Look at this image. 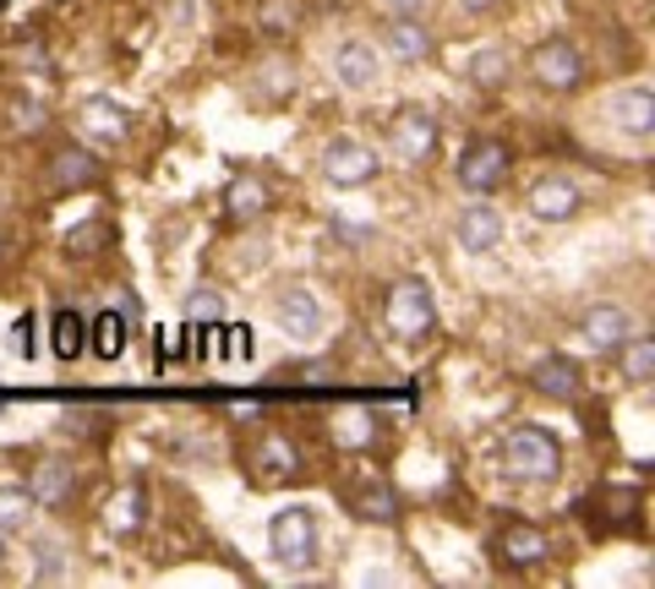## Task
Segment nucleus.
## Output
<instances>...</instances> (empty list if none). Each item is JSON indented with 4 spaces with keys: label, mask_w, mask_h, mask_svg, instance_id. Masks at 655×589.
<instances>
[{
    "label": "nucleus",
    "mask_w": 655,
    "mask_h": 589,
    "mask_svg": "<svg viewBox=\"0 0 655 589\" xmlns=\"http://www.w3.org/2000/svg\"><path fill=\"white\" fill-rule=\"evenodd\" d=\"M273 317H279V328H284L289 339H317V333H322V300H317L306 284H289V290H279V300H273Z\"/></svg>",
    "instance_id": "1a4fd4ad"
},
{
    "label": "nucleus",
    "mask_w": 655,
    "mask_h": 589,
    "mask_svg": "<svg viewBox=\"0 0 655 589\" xmlns=\"http://www.w3.org/2000/svg\"><path fill=\"white\" fill-rule=\"evenodd\" d=\"M94 426H99V420H94L88 409H72V431H94Z\"/></svg>",
    "instance_id": "c9c22d12"
},
{
    "label": "nucleus",
    "mask_w": 655,
    "mask_h": 589,
    "mask_svg": "<svg viewBox=\"0 0 655 589\" xmlns=\"http://www.w3.org/2000/svg\"><path fill=\"white\" fill-rule=\"evenodd\" d=\"M12 115H17V132H39V126L50 121L39 99H17V105H12Z\"/></svg>",
    "instance_id": "2f4dec72"
},
{
    "label": "nucleus",
    "mask_w": 655,
    "mask_h": 589,
    "mask_svg": "<svg viewBox=\"0 0 655 589\" xmlns=\"http://www.w3.org/2000/svg\"><path fill=\"white\" fill-rule=\"evenodd\" d=\"M617 355H622V377H628L633 388H644V382L655 377V339H644V333H628V339L617 344Z\"/></svg>",
    "instance_id": "4be33fe9"
},
{
    "label": "nucleus",
    "mask_w": 655,
    "mask_h": 589,
    "mask_svg": "<svg viewBox=\"0 0 655 589\" xmlns=\"http://www.w3.org/2000/svg\"><path fill=\"white\" fill-rule=\"evenodd\" d=\"M372 437H378V420H372L361 404H350V409L334 415V442H339V447H367Z\"/></svg>",
    "instance_id": "a878e982"
},
{
    "label": "nucleus",
    "mask_w": 655,
    "mask_h": 589,
    "mask_svg": "<svg viewBox=\"0 0 655 589\" xmlns=\"http://www.w3.org/2000/svg\"><path fill=\"white\" fill-rule=\"evenodd\" d=\"M34 556H39V562H34V578H50V584H55V578L66 573V562H61V545H55V540H50V545H39Z\"/></svg>",
    "instance_id": "7c9ffc66"
},
{
    "label": "nucleus",
    "mask_w": 655,
    "mask_h": 589,
    "mask_svg": "<svg viewBox=\"0 0 655 589\" xmlns=\"http://www.w3.org/2000/svg\"><path fill=\"white\" fill-rule=\"evenodd\" d=\"M503 464H508V475H519V480H557V469H563V442H557L546 426L524 420V426H514V431L503 437Z\"/></svg>",
    "instance_id": "f257e3e1"
},
{
    "label": "nucleus",
    "mask_w": 655,
    "mask_h": 589,
    "mask_svg": "<svg viewBox=\"0 0 655 589\" xmlns=\"http://www.w3.org/2000/svg\"><path fill=\"white\" fill-rule=\"evenodd\" d=\"M579 333H584V344H590V349H617V344L628 339V311H622V306H611V300H601V306H590V311H584Z\"/></svg>",
    "instance_id": "4468645a"
},
{
    "label": "nucleus",
    "mask_w": 655,
    "mask_h": 589,
    "mask_svg": "<svg viewBox=\"0 0 655 589\" xmlns=\"http://www.w3.org/2000/svg\"><path fill=\"white\" fill-rule=\"evenodd\" d=\"M378 170H383L378 154H372L367 143H356V137H334V143L322 148V175L334 181V186H345V192H350V186H372Z\"/></svg>",
    "instance_id": "0eeeda50"
},
{
    "label": "nucleus",
    "mask_w": 655,
    "mask_h": 589,
    "mask_svg": "<svg viewBox=\"0 0 655 589\" xmlns=\"http://www.w3.org/2000/svg\"><path fill=\"white\" fill-rule=\"evenodd\" d=\"M459 7H465V12H492L497 0H459Z\"/></svg>",
    "instance_id": "e433bc0d"
},
{
    "label": "nucleus",
    "mask_w": 655,
    "mask_h": 589,
    "mask_svg": "<svg viewBox=\"0 0 655 589\" xmlns=\"http://www.w3.org/2000/svg\"><path fill=\"white\" fill-rule=\"evenodd\" d=\"M0 7H7V0H0Z\"/></svg>",
    "instance_id": "58836bf2"
},
{
    "label": "nucleus",
    "mask_w": 655,
    "mask_h": 589,
    "mask_svg": "<svg viewBox=\"0 0 655 589\" xmlns=\"http://www.w3.org/2000/svg\"><path fill=\"white\" fill-rule=\"evenodd\" d=\"M0 257H7V241H0Z\"/></svg>",
    "instance_id": "4c0bfd02"
},
{
    "label": "nucleus",
    "mask_w": 655,
    "mask_h": 589,
    "mask_svg": "<svg viewBox=\"0 0 655 589\" xmlns=\"http://www.w3.org/2000/svg\"><path fill=\"white\" fill-rule=\"evenodd\" d=\"M334 72H339V83H345V88H372V83L383 77V61H378V50H372V45L350 39V45H339V50H334Z\"/></svg>",
    "instance_id": "ddd939ff"
},
{
    "label": "nucleus",
    "mask_w": 655,
    "mask_h": 589,
    "mask_svg": "<svg viewBox=\"0 0 655 589\" xmlns=\"http://www.w3.org/2000/svg\"><path fill=\"white\" fill-rule=\"evenodd\" d=\"M530 77L546 88V94H573L584 83V56L568 45V39H541L530 50Z\"/></svg>",
    "instance_id": "20e7f679"
},
{
    "label": "nucleus",
    "mask_w": 655,
    "mask_h": 589,
    "mask_svg": "<svg viewBox=\"0 0 655 589\" xmlns=\"http://www.w3.org/2000/svg\"><path fill=\"white\" fill-rule=\"evenodd\" d=\"M388 50H394V61H421V56H432V34H427L421 23L399 17V23L388 28Z\"/></svg>",
    "instance_id": "393cba45"
},
{
    "label": "nucleus",
    "mask_w": 655,
    "mask_h": 589,
    "mask_svg": "<svg viewBox=\"0 0 655 589\" xmlns=\"http://www.w3.org/2000/svg\"><path fill=\"white\" fill-rule=\"evenodd\" d=\"M508 164H514V154H508L497 137H475V143L459 154V186L475 192V197H492V192L508 181Z\"/></svg>",
    "instance_id": "39448f33"
},
{
    "label": "nucleus",
    "mask_w": 655,
    "mask_h": 589,
    "mask_svg": "<svg viewBox=\"0 0 655 589\" xmlns=\"http://www.w3.org/2000/svg\"><path fill=\"white\" fill-rule=\"evenodd\" d=\"M257 469H262L268 480H295L300 458H295V447H289L284 437H262V447H257Z\"/></svg>",
    "instance_id": "bb28decb"
},
{
    "label": "nucleus",
    "mask_w": 655,
    "mask_h": 589,
    "mask_svg": "<svg viewBox=\"0 0 655 589\" xmlns=\"http://www.w3.org/2000/svg\"><path fill=\"white\" fill-rule=\"evenodd\" d=\"M289 23H295V7H289V0H279V7L262 12V34H289Z\"/></svg>",
    "instance_id": "473e14b6"
},
{
    "label": "nucleus",
    "mask_w": 655,
    "mask_h": 589,
    "mask_svg": "<svg viewBox=\"0 0 655 589\" xmlns=\"http://www.w3.org/2000/svg\"><path fill=\"white\" fill-rule=\"evenodd\" d=\"M83 126H88L94 137H104V143H121V137L132 132V115H126L115 99H88V105H83Z\"/></svg>",
    "instance_id": "6ab92c4d"
},
{
    "label": "nucleus",
    "mask_w": 655,
    "mask_h": 589,
    "mask_svg": "<svg viewBox=\"0 0 655 589\" xmlns=\"http://www.w3.org/2000/svg\"><path fill=\"white\" fill-rule=\"evenodd\" d=\"M268 545H273V556H279L284 567H311V562H317V545H322L317 513L300 507V502L279 507V513L268 518Z\"/></svg>",
    "instance_id": "f03ea898"
},
{
    "label": "nucleus",
    "mask_w": 655,
    "mask_h": 589,
    "mask_svg": "<svg viewBox=\"0 0 655 589\" xmlns=\"http://www.w3.org/2000/svg\"><path fill=\"white\" fill-rule=\"evenodd\" d=\"M104 524H110V535H137V529L148 524V491H143V486L115 491V502H110Z\"/></svg>",
    "instance_id": "a211bd4d"
},
{
    "label": "nucleus",
    "mask_w": 655,
    "mask_h": 589,
    "mask_svg": "<svg viewBox=\"0 0 655 589\" xmlns=\"http://www.w3.org/2000/svg\"><path fill=\"white\" fill-rule=\"evenodd\" d=\"M50 349H55L61 360H77V355L88 349V322H83L72 306L55 311V322H50Z\"/></svg>",
    "instance_id": "aec40b11"
},
{
    "label": "nucleus",
    "mask_w": 655,
    "mask_h": 589,
    "mask_svg": "<svg viewBox=\"0 0 655 589\" xmlns=\"http://www.w3.org/2000/svg\"><path fill=\"white\" fill-rule=\"evenodd\" d=\"M388 328H394V339H405V344H421V339L437 328V300H432L427 279H399V284L388 290Z\"/></svg>",
    "instance_id": "7ed1b4c3"
},
{
    "label": "nucleus",
    "mask_w": 655,
    "mask_h": 589,
    "mask_svg": "<svg viewBox=\"0 0 655 589\" xmlns=\"http://www.w3.org/2000/svg\"><path fill=\"white\" fill-rule=\"evenodd\" d=\"M579 186L568 181V175H541L530 192H524V208H530V219H541V224H568L573 213H579Z\"/></svg>",
    "instance_id": "6e6552de"
},
{
    "label": "nucleus",
    "mask_w": 655,
    "mask_h": 589,
    "mask_svg": "<svg viewBox=\"0 0 655 589\" xmlns=\"http://www.w3.org/2000/svg\"><path fill=\"white\" fill-rule=\"evenodd\" d=\"M186 322H208V328L224 322V300H219L213 290H197V295L186 300Z\"/></svg>",
    "instance_id": "c756f323"
},
{
    "label": "nucleus",
    "mask_w": 655,
    "mask_h": 589,
    "mask_svg": "<svg viewBox=\"0 0 655 589\" xmlns=\"http://www.w3.org/2000/svg\"><path fill=\"white\" fill-rule=\"evenodd\" d=\"M383 7H388L394 17H416V12L427 7V0H383Z\"/></svg>",
    "instance_id": "f704fd0d"
},
{
    "label": "nucleus",
    "mask_w": 655,
    "mask_h": 589,
    "mask_svg": "<svg viewBox=\"0 0 655 589\" xmlns=\"http://www.w3.org/2000/svg\"><path fill=\"white\" fill-rule=\"evenodd\" d=\"M126 311H99L94 317V328H88V344H94V355L99 360H115L121 349H126Z\"/></svg>",
    "instance_id": "412c9836"
},
{
    "label": "nucleus",
    "mask_w": 655,
    "mask_h": 589,
    "mask_svg": "<svg viewBox=\"0 0 655 589\" xmlns=\"http://www.w3.org/2000/svg\"><path fill=\"white\" fill-rule=\"evenodd\" d=\"M454 235H459V246L465 251H497V241H503V219H497V208H486L481 197L459 213V224H454Z\"/></svg>",
    "instance_id": "9d476101"
},
{
    "label": "nucleus",
    "mask_w": 655,
    "mask_h": 589,
    "mask_svg": "<svg viewBox=\"0 0 655 589\" xmlns=\"http://www.w3.org/2000/svg\"><path fill=\"white\" fill-rule=\"evenodd\" d=\"M503 77H508V56H503V50L470 56V83H475V88H497Z\"/></svg>",
    "instance_id": "c85d7f7f"
},
{
    "label": "nucleus",
    "mask_w": 655,
    "mask_h": 589,
    "mask_svg": "<svg viewBox=\"0 0 655 589\" xmlns=\"http://www.w3.org/2000/svg\"><path fill=\"white\" fill-rule=\"evenodd\" d=\"M94 175H99L94 154H83V148H61L55 164H50V192H77V186H88Z\"/></svg>",
    "instance_id": "f3484780"
},
{
    "label": "nucleus",
    "mask_w": 655,
    "mask_h": 589,
    "mask_svg": "<svg viewBox=\"0 0 655 589\" xmlns=\"http://www.w3.org/2000/svg\"><path fill=\"white\" fill-rule=\"evenodd\" d=\"M72 486H77V469H72L66 458H45V464L34 469V480H28L34 502H45V507L66 502V496H72Z\"/></svg>",
    "instance_id": "dca6fc26"
},
{
    "label": "nucleus",
    "mask_w": 655,
    "mask_h": 589,
    "mask_svg": "<svg viewBox=\"0 0 655 589\" xmlns=\"http://www.w3.org/2000/svg\"><path fill=\"white\" fill-rule=\"evenodd\" d=\"M99 241H104V230H99V224H94V230H72V235H66V251H72V257H83V246H99Z\"/></svg>",
    "instance_id": "72a5a7b5"
},
{
    "label": "nucleus",
    "mask_w": 655,
    "mask_h": 589,
    "mask_svg": "<svg viewBox=\"0 0 655 589\" xmlns=\"http://www.w3.org/2000/svg\"><path fill=\"white\" fill-rule=\"evenodd\" d=\"M262 208H268V186L262 181H251V175L230 181V192H224V213L230 219H257Z\"/></svg>",
    "instance_id": "b1692460"
},
{
    "label": "nucleus",
    "mask_w": 655,
    "mask_h": 589,
    "mask_svg": "<svg viewBox=\"0 0 655 589\" xmlns=\"http://www.w3.org/2000/svg\"><path fill=\"white\" fill-rule=\"evenodd\" d=\"M606 110H611V121H617L628 137H650V132H655V94H650V88H617Z\"/></svg>",
    "instance_id": "9b49d317"
},
{
    "label": "nucleus",
    "mask_w": 655,
    "mask_h": 589,
    "mask_svg": "<svg viewBox=\"0 0 655 589\" xmlns=\"http://www.w3.org/2000/svg\"><path fill=\"white\" fill-rule=\"evenodd\" d=\"M530 382L546 393V398H579V366L568 360V355H546V360H535L530 366Z\"/></svg>",
    "instance_id": "2eb2a0df"
},
{
    "label": "nucleus",
    "mask_w": 655,
    "mask_h": 589,
    "mask_svg": "<svg viewBox=\"0 0 655 589\" xmlns=\"http://www.w3.org/2000/svg\"><path fill=\"white\" fill-rule=\"evenodd\" d=\"M350 513L367 518V524H388L399 513V496H394V486H356L350 491Z\"/></svg>",
    "instance_id": "5701e85b"
},
{
    "label": "nucleus",
    "mask_w": 655,
    "mask_h": 589,
    "mask_svg": "<svg viewBox=\"0 0 655 589\" xmlns=\"http://www.w3.org/2000/svg\"><path fill=\"white\" fill-rule=\"evenodd\" d=\"M497 551H503L508 567H535V562L552 556V540H546V529H535V524H508V529L497 535Z\"/></svg>",
    "instance_id": "f8f14e48"
},
{
    "label": "nucleus",
    "mask_w": 655,
    "mask_h": 589,
    "mask_svg": "<svg viewBox=\"0 0 655 589\" xmlns=\"http://www.w3.org/2000/svg\"><path fill=\"white\" fill-rule=\"evenodd\" d=\"M388 143H394V154H399L405 164H427V159L437 154V143H443V126H437V115L405 105V110L388 121Z\"/></svg>",
    "instance_id": "423d86ee"
},
{
    "label": "nucleus",
    "mask_w": 655,
    "mask_h": 589,
    "mask_svg": "<svg viewBox=\"0 0 655 589\" xmlns=\"http://www.w3.org/2000/svg\"><path fill=\"white\" fill-rule=\"evenodd\" d=\"M34 491L28 486H0V535H12V529H23L28 518H34Z\"/></svg>",
    "instance_id": "cd10ccee"
}]
</instances>
